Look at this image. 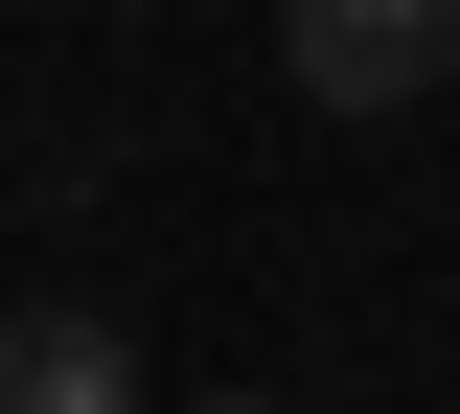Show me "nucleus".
Returning a JSON list of instances; mask_svg holds the SVG:
<instances>
[{"label":"nucleus","mask_w":460,"mask_h":414,"mask_svg":"<svg viewBox=\"0 0 460 414\" xmlns=\"http://www.w3.org/2000/svg\"><path fill=\"white\" fill-rule=\"evenodd\" d=\"M277 69L323 92V116H414L460 69V0H277Z\"/></svg>","instance_id":"1"},{"label":"nucleus","mask_w":460,"mask_h":414,"mask_svg":"<svg viewBox=\"0 0 460 414\" xmlns=\"http://www.w3.org/2000/svg\"><path fill=\"white\" fill-rule=\"evenodd\" d=\"M0 414H138V346L69 322V299H23V322H0Z\"/></svg>","instance_id":"2"},{"label":"nucleus","mask_w":460,"mask_h":414,"mask_svg":"<svg viewBox=\"0 0 460 414\" xmlns=\"http://www.w3.org/2000/svg\"><path fill=\"white\" fill-rule=\"evenodd\" d=\"M208 414H277V392H208Z\"/></svg>","instance_id":"3"}]
</instances>
